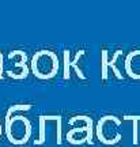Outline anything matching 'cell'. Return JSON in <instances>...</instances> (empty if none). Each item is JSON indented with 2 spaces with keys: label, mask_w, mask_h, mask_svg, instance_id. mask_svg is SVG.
I'll return each mask as SVG.
<instances>
[{
  "label": "cell",
  "mask_w": 140,
  "mask_h": 147,
  "mask_svg": "<svg viewBox=\"0 0 140 147\" xmlns=\"http://www.w3.org/2000/svg\"><path fill=\"white\" fill-rule=\"evenodd\" d=\"M125 69L129 76L140 79V51L131 52L125 60Z\"/></svg>",
  "instance_id": "cell-3"
},
{
  "label": "cell",
  "mask_w": 140,
  "mask_h": 147,
  "mask_svg": "<svg viewBox=\"0 0 140 147\" xmlns=\"http://www.w3.org/2000/svg\"><path fill=\"white\" fill-rule=\"evenodd\" d=\"M30 124L25 117H14L11 119L7 125V136L11 142L14 143H23L26 142L30 136Z\"/></svg>",
  "instance_id": "cell-2"
},
{
  "label": "cell",
  "mask_w": 140,
  "mask_h": 147,
  "mask_svg": "<svg viewBox=\"0 0 140 147\" xmlns=\"http://www.w3.org/2000/svg\"><path fill=\"white\" fill-rule=\"evenodd\" d=\"M31 67H33L36 76L41 79L50 78L57 71V59L53 53L41 51L33 57Z\"/></svg>",
  "instance_id": "cell-1"
}]
</instances>
